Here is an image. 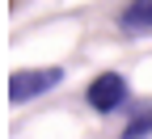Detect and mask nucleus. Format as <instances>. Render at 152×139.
I'll return each mask as SVG.
<instances>
[{
	"instance_id": "nucleus-1",
	"label": "nucleus",
	"mask_w": 152,
	"mask_h": 139,
	"mask_svg": "<svg viewBox=\"0 0 152 139\" xmlns=\"http://www.w3.org/2000/svg\"><path fill=\"white\" fill-rule=\"evenodd\" d=\"M127 80L118 72H102L97 80H93L89 89H85V101H89V110L93 114H114V110H123L127 106Z\"/></svg>"
},
{
	"instance_id": "nucleus-2",
	"label": "nucleus",
	"mask_w": 152,
	"mask_h": 139,
	"mask_svg": "<svg viewBox=\"0 0 152 139\" xmlns=\"http://www.w3.org/2000/svg\"><path fill=\"white\" fill-rule=\"evenodd\" d=\"M59 80H64L59 68H26V72H17L13 80H9V101L21 106V101H30V97H42V93H51Z\"/></svg>"
},
{
	"instance_id": "nucleus-3",
	"label": "nucleus",
	"mask_w": 152,
	"mask_h": 139,
	"mask_svg": "<svg viewBox=\"0 0 152 139\" xmlns=\"http://www.w3.org/2000/svg\"><path fill=\"white\" fill-rule=\"evenodd\" d=\"M118 30H123L127 38L152 34V0H131V4L123 9V17H118Z\"/></svg>"
},
{
	"instance_id": "nucleus-4",
	"label": "nucleus",
	"mask_w": 152,
	"mask_h": 139,
	"mask_svg": "<svg viewBox=\"0 0 152 139\" xmlns=\"http://www.w3.org/2000/svg\"><path fill=\"white\" fill-rule=\"evenodd\" d=\"M148 135H152V101L135 110V118L127 122V131H123L118 139H148Z\"/></svg>"
}]
</instances>
